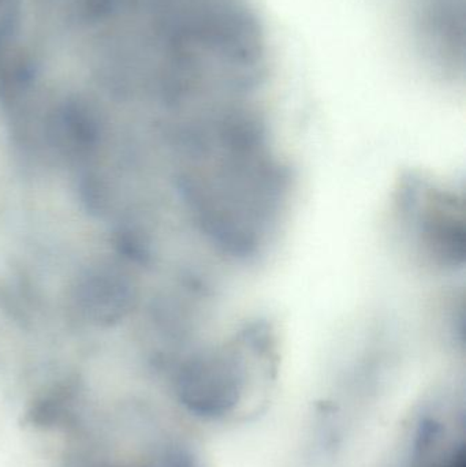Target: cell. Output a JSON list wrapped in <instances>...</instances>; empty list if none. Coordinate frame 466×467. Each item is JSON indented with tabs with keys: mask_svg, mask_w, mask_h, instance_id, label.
<instances>
[{
	"mask_svg": "<svg viewBox=\"0 0 466 467\" xmlns=\"http://www.w3.org/2000/svg\"><path fill=\"white\" fill-rule=\"evenodd\" d=\"M453 425L440 413L426 414L418 424L405 467H465L464 449Z\"/></svg>",
	"mask_w": 466,
	"mask_h": 467,
	"instance_id": "1",
	"label": "cell"
}]
</instances>
